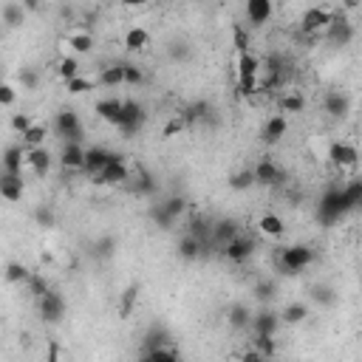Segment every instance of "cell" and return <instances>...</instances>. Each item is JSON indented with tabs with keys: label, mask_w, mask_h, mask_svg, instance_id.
<instances>
[{
	"label": "cell",
	"mask_w": 362,
	"mask_h": 362,
	"mask_svg": "<svg viewBox=\"0 0 362 362\" xmlns=\"http://www.w3.org/2000/svg\"><path fill=\"white\" fill-rule=\"evenodd\" d=\"M113 249H116V240H113L111 235H105V238H99V240H94V244H90V255H94L97 260L113 258Z\"/></svg>",
	"instance_id": "cell-39"
},
{
	"label": "cell",
	"mask_w": 362,
	"mask_h": 362,
	"mask_svg": "<svg viewBox=\"0 0 362 362\" xmlns=\"http://www.w3.org/2000/svg\"><path fill=\"white\" fill-rule=\"evenodd\" d=\"M306 108V97L300 94V90H286V94L280 97V111L283 113H300Z\"/></svg>",
	"instance_id": "cell-37"
},
{
	"label": "cell",
	"mask_w": 362,
	"mask_h": 362,
	"mask_svg": "<svg viewBox=\"0 0 362 362\" xmlns=\"http://www.w3.org/2000/svg\"><path fill=\"white\" fill-rule=\"evenodd\" d=\"M312 300L317 306H334L337 294H334V289H331L328 283H317V286H312Z\"/></svg>",
	"instance_id": "cell-40"
},
{
	"label": "cell",
	"mask_w": 362,
	"mask_h": 362,
	"mask_svg": "<svg viewBox=\"0 0 362 362\" xmlns=\"http://www.w3.org/2000/svg\"><path fill=\"white\" fill-rule=\"evenodd\" d=\"M178 255L184 258V260H198L204 255V244L198 238H193L190 232H184V238L178 240Z\"/></svg>",
	"instance_id": "cell-29"
},
{
	"label": "cell",
	"mask_w": 362,
	"mask_h": 362,
	"mask_svg": "<svg viewBox=\"0 0 362 362\" xmlns=\"http://www.w3.org/2000/svg\"><path fill=\"white\" fill-rule=\"evenodd\" d=\"M156 190H159L156 178L150 175L147 170H139V173H136V184H133V193H136V196H153Z\"/></svg>",
	"instance_id": "cell-38"
},
{
	"label": "cell",
	"mask_w": 362,
	"mask_h": 362,
	"mask_svg": "<svg viewBox=\"0 0 362 362\" xmlns=\"http://www.w3.org/2000/svg\"><path fill=\"white\" fill-rule=\"evenodd\" d=\"M0 196L6 201H20L23 198V175H12V173H0Z\"/></svg>",
	"instance_id": "cell-23"
},
{
	"label": "cell",
	"mask_w": 362,
	"mask_h": 362,
	"mask_svg": "<svg viewBox=\"0 0 362 362\" xmlns=\"http://www.w3.org/2000/svg\"><path fill=\"white\" fill-rule=\"evenodd\" d=\"M20 85H23L26 90H35V88L40 85L37 71H35V68H23V71H20Z\"/></svg>",
	"instance_id": "cell-52"
},
{
	"label": "cell",
	"mask_w": 362,
	"mask_h": 362,
	"mask_svg": "<svg viewBox=\"0 0 362 362\" xmlns=\"http://www.w3.org/2000/svg\"><path fill=\"white\" fill-rule=\"evenodd\" d=\"M286 131H289L286 116H269L266 122H263V128H260V139H263L266 144H278V142L286 136Z\"/></svg>",
	"instance_id": "cell-19"
},
{
	"label": "cell",
	"mask_w": 362,
	"mask_h": 362,
	"mask_svg": "<svg viewBox=\"0 0 362 362\" xmlns=\"http://www.w3.org/2000/svg\"><path fill=\"white\" fill-rule=\"evenodd\" d=\"M209 113H213V105L204 102V99H196V102H190L184 111H181V122H184V125H196V122L209 119Z\"/></svg>",
	"instance_id": "cell-25"
},
{
	"label": "cell",
	"mask_w": 362,
	"mask_h": 362,
	"mask_svg": "<svg viewBox=\"0 0 362 362\" xmlns=\"http://www.w3.org/2000/svg\"><path fill=\"white\" fill-rule=\"evenodd\" d=\"M122 111H125V99H116V97H108V99H99L94 105V113L102 119V122L113 125L119 131V125H122Z\"/></svg>",
	"instance_id": "cell-12"
},
{
	"label": "cell",
	"mask_w": 362,
	"mask_h": 362,
	"mask_svg": "<svg viewBox=\"0 0 362 362\" xmlns=\"http://www.w3.org/2000/svg\"><path fill=\"white\" fill-rule=\"evenodd\" d=\"M258 181H255V167H244V170H238V173H232L229 175V187L232 190H249V187H255Z\"/></svg>",
	"instance_id": "cell-33"
},
{
	"label": "cell",
	"mask_w": 362,
	"mask_h": 362,
	"mask_svg": "<svg viewBox=\"0 0 362 362\" xmlns=\"http://www.w3.org/2000/svg\"><path fill=\"white\" fill-rule=\"evenodd\" d=\"M340 198H343V207H345V216L359 209L362 207V178L348 181L345 187H340Z\"/></svg>",
	"instance_id": "cell-24"
},
{
	"label": "cell",
	"mask_w": 362,
	"mask_h": 362,
	"mask_svg": "<svg viewBox=\"0 0 362 362\" xmlns=\"http://www.w3.org/2000/svg\"><path fill=\"white\" fill-rule=\"evenodd\" d=\"M26 156H28V150L23 144H6V150H3V173L23 175Z\"/></svg>",
	"instance_id": "cell-17"
},
{
	"label": "cell",
	"mask_w": 362,
	"mask_h": 362,
	"mask_svg": "<svg viewBox=\"0 0 362 362\" xmlns=\"http://www.w3.org/2000/svg\"><path fill=\"white\" fill-rule=\"evenodd\" d=\"M323 37H325L331 46H348V43L354 40V23L337 12V15H334V23L328 26V32H325Z\"/></svg>",
	"instance_id": "cell-11"
},
{
	"label": "cell",
	"mask_w": 362,
	"mask_h": 362,
	"mask_svg": "<svg viewBox=\"0 0 362 362\" xmlns=\"http://www.w3.org/2000/svg\"><path fill=\"white\" fill-rule=\"evenodd\" d=\"M57 74L63 77V82H71V79L82 77V74H79V59H77V57H63V59H59Z\"/></svg>",
	"instance_id": "cell-41"
},
{
	"label": "cell",
	"mask_w": 362,
	"mask_h": 362,
	"mask_svg": "<svg viewBox=\"0 0 362 362\" xmlns=\"http://www.w3.org/2000/svg\"><path fill=\"white\" fill-rule=\"evenodd\" d=\"M150 46V32L142 26H131L125 32V48L128 51H144Z\"/></svg>",
	"instance_id": "cell-28"
},
{
	"label": "cell",
	"mask_w": 362,
	"mask_h": 362,
	"mask_svg": "<svg viewBox=\"0 0 362 362\" xmlns=\"http://www.w3.org/2000/svg\"><path fill=\"white\" fill-rule=\"evenodd\" d=\"M162 207H164V213H167L173 221H178L181 216L187 213V201L181 198V196H170V198H164V201H162Z\"/></svg>",
	"instance_id": "cell-42"
},
{
	"label": "cell",
	"mask_w": 362,
	"mask_h": 362,
	"mask_svg": "<svg viewBox=\"0 0 362 362\" xmlns=\"http://www.w3.org/2000/svg\"><path fill=\"white\" fill-rule=\"evenodd\" d=\"M224 258L229 260V263H247L249 258H252V252H255V240L252 238H247V235H238L235 240H232V244H227L224 249Z\"/></svg>",
	"instance_id": "cell-14"
},
{
	"label": "cell",
	"mask_w": 362,
	"mask_h": 362,
	"mask_svg": "<svg viewBox=\"0 0 362 362\" xmlns=\"http://www.w3.org/2000/svg\"><path fill=\"white\" fill-rule=\"evenodd\" d=\"M275 294H278V286L272 283V280H260V283L255 286V297L260 300V303H269V300H275Z\"/></svg>",
	"instance_id": "cell-47"
},
{
	"label": "cell",
	"mask_w": 362,
	"mask_h": 362,
	"mask_svg": "<svg viewBox=\"0 0 362 362\" xmlns=\"http://www.w3.org/2000/svg\"><path fill=\"white\" fill-rule=\"evenodd\" d=\"M66 88H68V94L79 97V94H88V90H94V88H97V82H94V79H88V77H77V79L66 82Z\"/></svg>",
	"instance_id": "cell-45"
},
{
	"label": "cell",
	"mask_w": 362,
	"mask_h": 362,
	"mask_svg": "<svg viewBox=\"0 0 362 362\" xmlns=\"http://www.w3.org/2000/svg\"><path fill=\"white\" fill-rule=\"evenodd\" d=\"M99 85H105V88H119V85H125V63L105 66L102 74H99Z\"/></svg>",
	"instance_id": "cell-30"
},
{
	"label": "cell",
	"mask_w": 362,
	"mask_h": 362,
	"mask_svg": "<svg viewBox=\"0 0 362 362\" xmlns=\"http://www.w3.org/2000/svg\"><path fill=\"white\" fill-rule=\"evenodd\" d=\"M240 362H269V359H266L260 351H255V348L249 345V348L244 351V356H240Z\"/></svg>",
	"instance_id": "cell-56"
},
{
	"label": "cell",
	"mask_w": 362,
	"mask_h": 362,
	"mask_svg": "<svg viewBox=\"0 0 362 362\" xmlns=\"http://www.w3.org/2000/svg\"><path fill=\"white\" fill-rule=\"evenodd\" d=\"M252 348L260 351L266 359H272V356L278 354V343H275V337H255V340H252Z\"/></svg>",
	"instance_id": "cell-46"
},
{
	"label": "cell",
	"mask_w": 362,
	"mask_h": 362,
	"mask_svg": "<svg viewBox=\"0 0 362 362\" xmlns=\"http://www.w3.org/2000/svg\"><path fill=\"white\" fill-rule=\"evenodd\" d=\"M35 218H37L40 227H54V221H57L48 207H37V209H35Z\"/></svg>",
	"instance_id": "cell-54"
},
{
	"label": "cell",
	"mask_w": 362,
	"mask_h": 362,
	"mask_svg": "<svg viewBox=\"0 0 362 362\" xmlns=\"http://www.w3.org/2000/svg\"><path fill=\"white\" fill-rule=\"evenodd\" d=\"M142 82H144L142 68H136V66L125 63V85H142Z\"/></svg>",
	"instance_id": "cell-53"
},
{
	"label": "cell",
	"mask_w": 362,
	"mask_h": 362,
	"mask_svg": "<svg viewBox=\"0 0 362 362\" xmlns=\"http://www.w3.org/2000/svg\"><path fill=\"white\" fill-rule=\"evenodd\" d=\"M317 221L323 227H334L340 218H345V207H343V198H340V187H331L320 196L317 201Z\"/></svg>",
	"instance_id": "cell-4"
},
{
	"label": "cell",
	"mask_w": 362,
	"mask_h": 362,
	"mask_svg": "<svg viewBox=\"0 0 362 362\" xmlns=\"http://www.w3.org/2000/svg\"><path fill=\"white\" fill-rule=\"evenodd\" d=\"M167 54H170V59H175V63H184V59H190V46L184 43V40H173L170 46H167Z\"/></svg>",
	"instance_id": "cell-44"
},
{
	"label": "cell",
	"mask_w": 362,
	"mask_h": 362,
	"mask_svg": "<svg viewBox=\"0 0 362 362\" xmlns=\"http://www.w3.org/2000/svg\"><path fill=\"white\" fill-rule=\"evenodd\" d=\"M68 46H71L74 57L77 54H88L90 48H94V35H90V32H71L68 35Z\"/></svg>",
	"instance_id": "cell-35"
},
{
	"label": "cell",
	"mask_w": 362,
	"mask_h": 362,
	"mask_svg": "<svg viewBox=\"0 0 362 362\" xmlns=\"http://www.w3.org/2000/svg\"><path fill=\"white\" fill-rule=\"evenodd\" d=\"M26 167H32L37 175H46V173L51 170V153H48V147H35V150H28Z\"/></svg>",
	"instance_id": "cell-26"
},
{
	"label": "cell",
	"mask_w": 362,
	"mask_h": 362,
	"mask_svg": "<svg viewBox=\"0 0 362 362\" xmlns=\"http://www.w3.org/2000/svg\"><path fill=\"white\" fill-rule=\"evenodd\" d=\"M334 15L328 6H309L300 17V35L303 37H323L328 32V26L334 23Z\"/></svg>",
	"instance_id": "cell-2"
},
{
	"label": "cell",
	"mask_w": 362,
	"mask_h": 362,
	"mask_svg": "<svg viewBox=\"0 0 362 362\" xmlns=\"http://www.w3.org/2000/svg\"><path fill=\"white\" fill-rule=\"evenodd\" d=\"M309 317V306L306 303H289L283 312H280V320L286 323V325H300Z\"/></svg>",
	"instance_id": "cell-34"
},
{
	"label": "cell",
	"mask_w": 362,
	"mask_h": 362,
	"mask_svg": "<svg viewBox=\"0 0 362 362\" xmlns=\"http://www.w3.org/2000/svg\"><path fill=\"white\" fill-rule=\"evenodd\" d=\"M150 218H153V221H156V224H159L162 229H173V224H175V221H173V218H170V216L164 213L162 201H159V204H153V209H150Z\"/></svg>",
	"instance_id": "cell-48"
},
{
	"label": "cell",
	"mask_w": 362,
	"mask_h": 362,
	"mask_svg": "<svg viewBox=\"0 0 362 362\" xmlns=\"http://www.w3.org/2000/svg\"><path fill=\"white\" fill-rule=\"evenodd\" d=\"M252 312H249V306H244V303H232L229 309H227V323L235 328V331H249L252 328Z\"/></svg>",
	"instance_id": "cell-21"
},
{
	"label": "cell",
	"mask_w": 362,
	"mask_h": 362,
	"mask_svg": "<svg viewBox=\"0 0 362 362\" xmlns=\"http://www.w3.org/2000/svg\"><path fill=\"white\" fill-rule=\"evenodd\" d=\"M26 286L32 289V294H35L37 300H40V297H43V294L51 289V286L46 283V278H43V275H37V272H32V278H28V283H26Z\"/></svg>",
	"instance_id": "cell-49"
},
{
	"label": "cell",
	"mask_w": 362,
	"mask_h": 362,
	"mask_svg": "<svg viewBox=\"0 0 362 362\" xmlns=\"http://www.w3.org/2000/svg\"><path fill=\"white\" fill-rule=\"evenodd\" d=\"M111 153H113V150H108V147H102V144L88 147V150H85V173H88L90 178H99L102 170H105L108 162H111Z\"/></svg>",
	"instance_id": "cell-15"
},
{
	"label": "cell",
	"mask_w": 362,
	"mask_h": 362,
	"mask_svg": "<svg viewBox=\"0 0 362 362\" xmlns=\"http://www.w3.org/2000/svg\"><path fill=\"white\" fill-rule=\"evenodd\" d=\"M328 162L334 170L345 173V170H354L359 164V150L351 144V142H331L328 147Z\"/></svg>",
	"instance_id": "cell-6"
},
{
	"label": "cell",
	"mask_w": 362,
	"mask_h": 362,
	"mask_svg": "<svg viewBox=\"0 0 362 362\" xmlns=\"http://www.w3.org/2000/svg\"><path fill=\"white\" fill-rule=\"evenodd\" d=\"M263 71V63L255 57V54H238V90L240 94H255L260 88L258 85V77Z\"/></svg>",
	"instance_id": "cell-3"
},
{
	"label": "cell",
	"mask_w": 362,
	"mask_h": 362,
	"mask_svg": "<svg viewBox=\"0 0 362 362\" xmlns=\"http://www.w3.org/2000/svg\"><path fill=\"white\" fill-rule=\"evenodd\" d=\"M317 260V252L309 247V244H292V247H283L278 252V269L283 275H300L303 269H309L312 263Z\"/></svg>",
	"instance_id": "cell-1"
},
{
	"label": "cell",
	"mask_w": 362,
	"mask_h": 362,
	"mask_svg": "<svg viewBox=\"0 0 362 362\" xmlns=\"http://www.w3.org/2000/svg\"><path fill=\"white\" fill-rule=\"evenodd\" d=\"M323 108H325L328 116L345 119L348 111H351V99H348V94H343V90H328V94L323 97Z\"/></svg>",
	"instance_id": "cell-16"
},
{
	"label": "cell",
	"mask_w": 362,
	"mask_h": 362,
	"mask_svg": "<svg viewBox=\"0 0 362 362\" xmlns=\"http://www.w3.org/2000/svg\"><path fill=\"white\" fill-rule=\"evenodd\" d=\"M255 181H258V184H263V187H280L286 181V173L272 159H260L255 164Z\"/></svg>",
	"instance_id": "cell-13"
},
{
	"label": "cell",
	"mask_w": 362,
	"mask_h": 362,
	"mask_svg": "<svg viewBox=\"0 0 362 362\" xmlns=\"http://www.w3.org/2000/svg\"><path fill=\"white\" fill-rule=\"evenodd\" d=\"M32 125H35V122H32V116H28V113H15V116H12V131H15L17 136H23Z\"/></svg>",
	"instance_id": "cell-50"
},
{
	"label": "cell",
	"mask_w": 362,
	"mask_h": 362,
	"mask_svg": "<svg viewBox=\"0 0 362 362\" xmlns=\"http://www.w3.org/2000/svg\"><path fill=\"white\" fill-rule=\"evenodd\" d=\"M244 12H247V20L252 26H263V23L272 20V15H275V9H272L269 0H249Z\"/></svg>",
	"instance_id": "cell-22"
},
{
	"label": "cell",
	"mask_w": 362,
	"mask_h": 362,
	"mask_svg": "<svg viewBox=\"0 0 362 362\" xmlns=\"http://www.w3.org/2000/svg\"><path fill=\"white\" fill-rule=\"evenodd\" d=\"M133 300H136V289H128V292H125V303H122V314H128V312H131Z\"/></svg>",
	"instance_id": "cell-57"
},
{
	"label": "cell",
	"mask_w": 362,
	"mask_h": 362,
	"mask_svg": "<svg viewBox=\"0 0 362 362\" xmlns=\"http://www.w3.org/2000/svg\"><path fill=\"white\" fill-rule=\"evenodd\" d=\"M85 150L82 144H74V142H66L63 144V153H59V162H63L66 170H85Z\"/></svg>",
	"instance_id": "cell-20"
},
{
	"label": "cell",
	"mask_w": 362,
	"mask_h": 362,
	"mask_svg": "<svg viewBox=\"0 0 362 362\" xmlns=\"http://www.w3.org/2000/svg\"><path fill=\"white\" fill-rule=\"evenodd\" d=\"M232 32H235V46H238V51H240V54H247V51H249V37H247V32H244L240 26H235Z\"/></svg>",
	"instance_id": "cell-55"
},
{
	"label": "cell",
	"mask_w": 362,
	"mask_h": 362,
	"mask_svg": "<svg viewBox=\"0 0 362 362\" xmlns=\"http://www.w3.org/2000/svg\"><path fill=\"white\" fill-rule=\"evenodd\" d=\"M15 99H17L15 85H12V82H3V85H0V105H3V108H12Z\"/></svg>",
	"instance_id": "cell-51"
},
{
	"label": "cell",
	"mask_w": 362,
	"mask_h": 362,
	"mask_svg": "<svg viewBox=\"0 0 362 362\" xmlns=\"http://www.w3.org/2000/svg\"><path fill=\"white\" fill-rule=\"evenodd\" d=\"M240 235V227H238V221L235 218H221L216 227H213V247H227V244H232V240Z\"/></svg>",
	"instance_id": "cell-18"
},
{
	"label": "cell",
	"mask_w": 362,
	"mask_h": 362,
	"mask_svg": "<svg viewBox=\"0 0 362 362\" xmlns=\"http://www.w3.org/2000/svg\"><path fill=\"white\" fill-rule=\"evenodd\" d=\"M37 309H40V317H43L46 323L57 325L59 320L66 317V300H63V294H59V292L48 289V292L37 300Z\"/></svg>",
	"instance_id": "cell-8"
},
{
	"label": "cell",
	"mask_w": 362,
	"mask_h": 362,
	"mask_svg": "<svg viewBox=\"0 0 362 362\" xmlns=\"http://www.w3.org/2000/svg\"><path fill=\"white\" fill-rule=\"evenodd\" d=\"M46 136H48V128L40 125V122H35L20 139H23V147H26V150H35V147H46Z\"/></svg>",
	"instance_id": "cell-31"
},
{
	"label": "cell",
	"mask_w": 362,
	"mask_h": 362,
	"mask_svg": "<svg viewBox=\"0 0 362 362\" xmlns=\"http://www.w3.org/2000/svg\"><path fill=\"white\" fill-rule=\"evenodd\" d=\"M28 278H32V272H28L23 263H17V260L6 263V280L9 283H28Z\"/></svg>",
	"instance_id": "cell-43"
},
{
	"label": "cell",
	"mask_w": 362,
	"mask_h": 362,
	"mask_svg": "<svg viewBox=\"0 0 362 362\" xmlns=\"http://www.w3.org/2000/svg\"><path fill=\"white\" fill-rule=\"evenodd\" d=\"M147 122V111L142 102L136 99H125V111H122V125H119V133L122 136H136Z\"/></svg>",
	"instance_id": "cell-7"
},
{
	"label": "cell",
	"mask_w": 362,
	"mask_h": 362,
	"mask_svg": "<svg viewBox=\"0 0 362 362\" xmlns=\"http://www.w3.org/2000/svg\"><path fill=\"white\" fill-rule=\"evenodd\" d=\"M280 325H283V320H280L278 312L260 309V312L252 317V334H255V337H275Z\"/></svg>",
	"instance_id": "cell-10"
},
{
	"label": "cell",
	"mask_w": 362,
	"mask_h": 362,
	"mask_svg": "<svg viewBox=\"0 0 362 362\" xmlns=\"http://www.w3.org/2000/svg\"><path fill=\"white\" fill-rule=\"evenodd\" d=\"M0 17H3V23H6L9 28H15V26H20V23L26 20V6H23V3H15V0H9V3L0 6Z\"/></svg>",
	"instance_id": "cell-32"
},
{
	"label": "cell",
	"mask_w": 362,
	"mask_h": 362,
	"mask_svg": "<svg viewBox=\"0 0 362 362\" xmlns=\"http://www.w3.org/2000/svg\"><path fill=\"white\" fill-rule=\"evenodd\" d=\"M258 229H260V235H266V238H283L286 224H283V218H280V216H275V213H266V216H260Z\"/></svg>",
	"instance_id": "cell-27"
},
{
	"label": "cell",
	"mask_w": 362,
	"mask_h": 362,
	"mask_svg": "<svg viewBox=\"0 0 362 362\" xmlns=\"http://www.w3.org/2000/svg\"><path fill=\"white\" fill-rule=\"evenodd\" d=\"M139 362H178V354L173 345H162V348H150L142 354Z\"/></svg>",
	"instance_id": "cell-36"
},
{
	"label": "cell",
	"mask_w": 362,
	"mask_h": 362,
	"mask_svg": "<svg viewBox=\"0 0 362 362\" xmlns=\"http://www.w3.org/2000/svg\"><path fill=\"white\" fill-rule=\"evenodd\" d=\"M128 175H131L128 159H125L122 153H111L108 167H105V170H102V175H99V178H94V181H97V184H125Z\"/></svg>",
	"instance_id": "cell-9"
},
{
	"label": "cell",
	"mask_w": 362,
	"mask_h": 362,
	"mask_svg": "<svg viewBox=\"0 0 362 362\" xmlns=\"http://www.w3.org/2000/svg\"><path fill=\"white\" fill-rule=\"evenodd\" d=\"M48 362H57V345L54 343L48 345Z\"/></svg>",
	"instance_id": "cell-58"
},
{
	"label": "cell",
	"mask_w": 362,
	"mask_h": 362,
	"mask_svg": "<svg viewBox=\"0 0 362 362\" xmlns=\"http://www.w3.org/2000/svg\"><path fill=\"white\" fill-rule=\"evenodd\" d=\"M54 131L63 136L66 142L82 144V122H79V113L74 108H63L54 116Z\"/></svg>",
	"instance_id": "cell-5"
}]
</instances>
